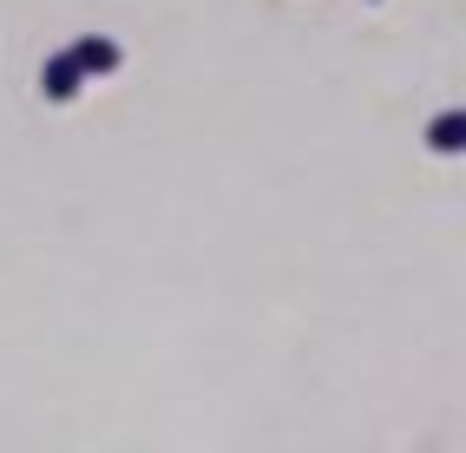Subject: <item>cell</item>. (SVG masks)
Wrapping results in <instances>:
<instances>
[{"instance_id": "1", "label": "cell", "mask_w": 466, "mask_h": 453, "mask_svg": "<svg viewBox=\"0 0 466 453\" xmlns=\"http://www.w3.org/2000/svg\"><path fill=\"white\" fill-rule=\"evenodd\" d=\"M79 86H86V73H79V59H73V53H53L46 66H40V93H46L53 106L79 99Z\"/></svg>"}, {"instance_id": "3", "label": "cell", "mask_w": 466, "mask_h": 453, "mask_svg": "<svg viewBox=\"0 0 466 453\" xmlns=\"http://www.w3.org/2000/svg\"><path fill=\"white\" fill-rule=\"evenodd\" d=\"M427 145L441 151V158H460V151H466V112H441L427 126Z\"/></svg>"}, {"instance_id": "2", "label": "cell", "mask_w": 466, "mask_h": 453, "mask_svg": "<svg viewBox=\"0 0 466 453\" xmlns=\"http://www.w3.org/2000/svg\"><path fill=\"white\" fill-rule=\"evenodd\" d=\"M66 53L79 59L86 79H106V73H118V59H126V53H118V40H106V34H86V40H73Z\"/></svg>"}]
</instances>
